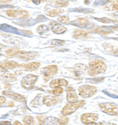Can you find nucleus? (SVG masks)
<instances>
[{
  "instance_id": "obj_30",
  "label": "nucleus",
  "mask_w": 118,
  "mask_h": 125,
  "mask_svg": "<svg viewBox=\"0 0 118 125\" xmlns=\"http://www.w3.org/2000/svg\"><path fill=\"white\" fill-rule=\"evenodd\" d=\"M6 101V99L3 96H0V106L5 103Z\"/></svg>"
},
{
  "instance_id": "obj_12",
  "label": "nucleus",
  "mask_w": 118,
  "mask_h": 125,
  "mask_svg": "<svg viewBox=\"0 0 118 125\" xmlns=\"http://www.w3.org/2000/svg\"><path fill=\"white\" fill-rule=\"evenodd\" d=\"M40 65V63L39 62H31L21 64L19 65V67L26 72H33L37 69Z\"/></svg>"
},
{
  "instance_id": "obj_16",
  "label": "nucleus",
  "mask_w": 118,
  "mask_h": 125,
  "mask_svg": "<svg viewBox=\"0 0 118 125\" xmlns=\"http://www.w3.org/2000/svg\"><path fill=\"white\" fill-rule=\"evenodd\" d=\"M68 84V82L66 80L62 78H58L52 80L50 83V87L51 88L60 87L61 86H66Z\"/></svg>"
},
{
  "instance_id": "obj_29",
  "label": "nucleus",
  "mask_w": 118,
  "mask_h": 125,
  "mask_svg": "<svg viewBox=\"0 0 118 125\" xmlns=\"http://www.w3.org/2000/svg\"><path fill=\"white\" fill-rule=\"evenodd\" d=\"M112 8L114 10L118 11V0H117L115 2L113 3Z\"/></svg>"
},
{
  "instance_id": "obj_3",
  "label": "nucleus",
  "mask_w": 118,
  "mask_h": 125,
  "mask_svg": "<svg viewBox=\"0 0 118 125\" xmlns=\"http://www.w3.org/2000/svg\"><path fill=\"white\" fill-rule=\"evenodd\" d=\"M85 101L83 100H79L75 103H68L61 110V114L64 116L70 115L78 109L84 106Z\"/></svg>"
},
{
  "instance_id": "obj_27",
  "label": "nucleus",
  "mask_w": 118,
  "mask_h": 125,
  "mask_svg": "<svg viewBox=\"0 0 118 125\" xmlns=\"http://www.w3.org/2000/svg\"><path fill=\"white\" fill-rule=\"evenodd\" d=\"M69 20V17L66 16H61L59 17V18L58 19V20L59 22L65 24L67 23L68 22Z\"/></svg>"
},
{
  "instance_id": "obj_22",
  "label": "nucleus",
  "mask_w": 118,
  "mask_h": 125,
  "mask_svg": "<svg viewBox=\"0 0 118 125\" xmlns=\"http://www.w3.org/2000/svg\"><path fill=\"white\" fill-rule=\"evenodd\" d=\"M23 122L25 125H35V121L31 115H26L23 119Z\"/></svg>"
},
{
  "instance_id": "obj_20",
  "label": "nucleus",
  "mask_w": 118,
  "mask_h": 125,
  "mask_svg": "<svg viewBox=\"0 0 118 125\" xmlns=\"http://www.w3.org/2000/svg\"><path fill=\"white\" fill-rule=\"evenodd\" d=\"M0 78L2 80L10 83L15 82L17 80V77L14 74L8 73H6L1 74L0 76Z\"/></svg>"
},
{
  "instance_id": "obj_19",
  "label": "nucleus",
  "mask_w": 118,
  "mask_h": 125,
  "mask_svg": "<svg viewBox=\"0 0 118 125\" xmlns=\"http://www.w3.org/2000/svg\"><path fill=\"white\" fill-rule=\"evenodd\" d=\"M88 33L83 30H75L73 32V37L75 39H84L88 37Z\"/></svg>"
},
{
  "instance_id": "obj_4",
  "label": "nucleus",
  "mask_w": 118,
  "mask_h": 125,
  "mask_svg": "<svg viewBox=\"0 0 118 125\" xmlns=\"http://www.w3.org/2000/svg\"><path fill=\"white\" fill-rule=\"evenodd\" d=\"M97 91V88L96 86L91 85H83L79 86L78 88L79 95L84 99L92 97Z\"/></svg>"
},
{
  "instance_id": "obj_21",
  "label": "nucleus",
  "mask_w": 118,
  "mask_h": 125,
  "mask_svg": "<svg viewBox=\"0 0 118 125\" xmlns=\"http://www.w3.org/2000/svg\"><path fill=\"white\" fill-rule=\"evenodd\" d=\"M43 103L47 106H51L57 103V99H55V97L46 96L44 98Z\"/></svg>"
},
{
  "instance_id": "obj_13",
  "label": "nucleus",
  "mask_w": 118,
  "mask_h": 125,
  "mask_svg": "<svg viewBox=\"0 0 118 125\" xmlns=\"http://www.w3.org/2000/svg\"><path fill=\"white\" fill-rule=\"evenodd\" d=\"M19 65L18 63L8 60H4L0 62V67L4 69H14L19 67Z\"/></svg>"
},
{
  "instance_id": "obj_7",
  "label": "nucleus",
  "mask_w": 118,
  "mask_h": 125,
  "mask_svg": "<svg viewBox=\"0 0 118 125\" xmlns=\"http://www.w3.org/2000/svg\"><path fill=\"white\" fill-rule=\"evenodd\" d=\"M6 13L8 17L14 19L26 18L29 16V13L28 11L22 10H7L6 11Z\"/></svg>"
},
{
  "instance_id": "obj_24",
  "label": "nucleus",
  "mask_w": 118,
  "mask_h": 125,
  "mask_svg": "<svg viewBox=\"0 0 118 125\" xmlns=\"http://www.w3.org/2000/svg\"><path fill=\"white\" fill-rule=\"evenodd\" d=\"M48 30V27L45 25H41L39 26L37 29V32L40 34L45 33Z\"/></svg>"
},
{
  "instance_id": "obj_28",
  "label": "nucleus",
  "mask_w": 118,
  "mask_h": 125,
  "mask_svg": "<svg viewBox=\"0 0 118 125\" xmlns=\"http://www.w3.org/2000/svg\"><path fill=\"white\" fill-rule=\"evenodd\" d=\"M52 44L56 45H62L65 44V42L64 41H60L58 40H54L52 41Z\"/></svg>"
},
{
  "instance_id": "obj_14",
  "label": "nucleus",
  "mask_w": 118,
  "mask_h": 125,
  "mask_svg": "<svg viewBox=\"0 0 118 125\" xmlns=\"http://www.w3.org/2000/svg\"><path fill=\"white\" fill-rule=\"evenodd\" d=\"M2 94L5 96H7L8 97L11 98L12 99L20 102H24L26 100V98L24 96L22 95L15 92L3 91L2 92Z\"/></svg>"
},
{
  "instance_id": "obj_32",
  "label": "nucleus",
  "mask_w": 118,
  "mask_h": 125,
  "mask_svg": "<svg viewBox=\"0 0 118 125\" xmlns=\"http://www.w3.org/2000/svg\"><path fill=\"white\" fill-rule=\"evenodd\" d=\"M13 125H22V124L19 122L18 121H15L14 123H13Z\"/></svg>"
},
{
  "instance_id": "obj_6",
  "label": "nucleus",
  "mask_w": 118,
  "mask_h": 125,
  "mask_svg": "<svg viewBox=\"0 0 118 125\" xmlns=\"http://www.w3.org/2000/svg\"><path fill=\"white\" fill-rule=\"evenodd\" d=\"M38 77V76L33 74L27 75L22 79L21 84L25 89H31L34 88Z\"/></svg>"
},
{
  "instance_id": "obj_8",
  "label": "nucleus",
  "mask_w": 118,
  "mask_h": 125,
  "mask_svg": "<svg viewBox=\"0 0 118 125\" xmlns=\"http://www.w3.org/2000/svg\"><path fill=\"white\" fill-rule=\"evenodd\" d=\"M99 119V115L96 113H85L81 116L80 120L84 124H88L96 122Z\"/></svg>"
},
{
  "instance_id": "obj_31",
  "label": "nucleus",
  "mask_w": 118,
  "mask_h": 125,
  "mask_svg": "<svg viewBox=\"0 0 118 125\" xmlns=\"http://www.w3.org/2000/svg\"><path fill=\"white\" fill-rule=\"evenodd\" d=\"M0 125H10L11 123L9 121H1L0 122Z\"/></svg>"
},
{
  "instance_id": "obj_26",
  "label": "nucleus",
  "mask_w": 118,
  "mask_h": 125,
  "mask_svg": "<svg viewBox=\"0 0 118 125\" xmlns=\"http://www.w3.org/2000/svg\"><path fill=\"white\" fill-rule=\"evenodd\" d=\"M85 125H117L113 123L108 122H94L92 123H89Z\"/></svg>"
},
{
  "instance_id": "obj_18",
  "label": "nucleus",
  "mask_w": 118,
  "mask_h": 125,
  "mask_svg": "<svg viewBox=\"0 0 118 125\" xmlns=\"http://www.w3.org/2000/svg\"><path fill=\"white\" fill-rule=\"evenodd\" d=\"M49 5L55 8H63L66 7L68 6L69 3L67 1L61 0H54L50 1Z\"/></svg>"
},
{
  "instance_id": "obj_11",
  "label": "nucleus",
  "mask_w": 118,
  "mask_h": 125,
  "mask_svg": "<svg viewBox=\"0 0 118 125\" xmlns=\"http://www.w3.org/2000/svg\"><path fill=\"white\" fill-rule=\"evenodd\" d=\"M66 99L68 103H75L78 101V96L75 90L72 87L66 88Z\"/></svg>"
},
{
  "instance_id": "obj_9",
  "label": "nucleus",
  "mask_w": 118,
  "mask_h": 125,
  "mask_svg": "<svg viewBox=\"0 0 118 125\" xmlns=\"http://www.w3.org/2000/svg\"><path fill=\"white\" fill-rule=\"evenodd\" d=\"M58 70V67L56 65H49L43 69L42 74L45 78H49L55 76L57 73Z\"/></svg>"
},
{
  "instance_id": "obj_10",
  "label": "nucleus",
  "mask_w": 118,
  "mask_h": 125,
  "mask_svg": "<svg viewBox=\"0 0 118 125\" xmlns=\"http://www.w3.org/2000/svg\"><path fill=\"white\" fill-rule=\"evenodd\" d=\"M49 26L52 31L56 34H62L66 31V28L56 21L49 22Z\"/></svg>"
},
{
  "instance_id": "obj_25",
  "label": "nucleus",
  "mask_w": 118,
  "mask_h": 125,
  "mask_svg": "<svg viewBox=\"0 0 118 125\" xmlns=\"http://www.w3.org/2000/svg\"><path fill=\"white\" fill-rule=\"evenodd\" d=\"M64 91V89L62 88L61 87H56L54 88L52 91V94L55 96H59Z\"/></svg>"
},
{
  "instance_id": "obj_5",
  "label": "nucleus",
  "mask_w": 118,
  "mask_h": 125,
  "mask_svg": "<svg viewBox=\"0 0 118 125\" xmlns=\"http://www.w3.org/2000/svg\"><path fill=\"white\" fill-rule=\"evenodd\" d=\"M100 109L103 112L112 116L118 115V108L109 103H102L99 104Z\"/></svg>"
},
{
  "instance_id": "obj_15",
  "label": "nucleus",
  "mask_w": 118,
  "mask_h": 125,
  "mask_svg": "<svg viewBox=\"0 0 118 125\" xmlns=\"http://www.w3.org/2000/svg\"><path fill=\"white\" fill-rule=\"evenodd\" d=\"M39 125H61L60 119L53 117H48L43 120Z\"/></svg>"
},
{
  "instance_id": "obj_1",
  "label": "nucleus",
  "mask_w": 118,
  "mask_h": 125,
  "mask_svg": "<svg viewBox=\"0 0 118 125\" xmlns=\"http://www.w3.org/2000/svg\"><path fill=\"white\" fill-rule=\"evenodd\" d=\"M6 54L9 57H16L24 61H30L36 58L39 55L38 52H26L18 51L14 49L7 50Z\"/></svg>"
},
{
  "instance_id": "obj_23",
  "label": "nucleus",
  "mask_w": 118,
  "mask_h": 125,
  "mask_svg": "<svg viewBox=\"0 0 118 125\" xmlns=\"http://www.w3.org/2000/svg\"><path fill=\"white\" fill-rule=\"evenodd\" d=\"M74 24L79 27H85L87 26L88 22V20L86 18H78L74 22Z\"/></svg>"
},
{
  "instance_id": "obj_17",
  "label": "nucleus",
  "mask_w": 118,
  "mask_h": 125,
  "mask_svg": "<svg viewBox=\"0 0 118 125\" xmlns=\"http://www.w3.org/2000/svg\"><path fill=\"white\" fill-rule=\"evenodd\" d=\"M63 12L64 10L60 9H52L50 8H47L44 10L45 14L51 17H55L58 16L60 14L62 13Z\"/></svg>"
},
{
  "instance_id": "obj_2",
  "label": "nucleus",
  "mask_w": 118,
  "mask_h": 125,
  "mask_svg": "<svg viewBox=\"0 0 118 125\" xmlns=\"http://www.w3.org/2000/svg\"><path fill=\"white\" fill-rule=\"evenodd\" d=\"M107 69V66L103 61L95 59L89 63L87 71L89 76H94L98 74L104 73Z\"/></svg>"
}]
</instances>
